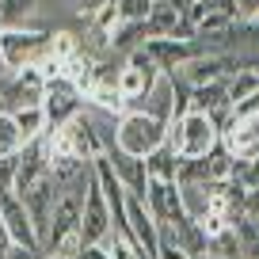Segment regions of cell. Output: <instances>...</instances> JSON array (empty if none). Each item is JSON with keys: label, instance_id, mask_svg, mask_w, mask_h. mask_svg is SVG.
Segmentation results:
<instances>
[{"label": "cell", "instance_id": "cell-1", "mask_svg": "<svg viewBox=\"0 0 259 259\" xmlns=\"http://www.w3.org/2000/svg\"><path fill=\"white\" fill-rule=\"evenodd\" d=\"M164 138H168V126H164L160 118H153V114H145V111H126V114H118L111 153H126V156L145 160L156 145H164Z\"/></svg>", "mask_w": 259, "mask_h": 259}, {"label": "cell", "instance_id": "cell-2", "mask_svg": "<svg viewBox=\"0 0 259 259\" xmlns=\"http://www.w3.org/2000/svg\"><path fill=\"white\" fill-rule=\"evenodd\" d=\"M164 141L176 149L179 160H202V156L221 141V134L213 130L210 114L187 111V114H179V118L168 122V138H164Z\"/></svg>", "mask_w": 259, "mask_h": 259}, {"label": "cell", "instance_id": "cell-3", "mask_svg": "<svg viewBox=\"0 0 259 259\" xmlns=\"http://www.w3.org/2000/svg\"><path fill=\"white\" fill-rule=\"evenodd\" d=\"M50 27H4L0 31V50H4V61L12 69H23V65H38L50 54Z\"/></svg>", "mask_w": 259, "mask_h": 259}, {"label": "cell", "instance_id": "cell-4", "mask_svg": "<svg viewBox=\"0 0 259 259\" xmlns=\"http://www.w3.org/2000/svg\"><path fill=\"white\" fill-rule=\"evenodd\" d=\"M57 194H61V183H57L50 171L19 194L23 206H27V218H31V225H34V236H38V248H42V240H46V233H50V213H54Z\"/></svg>", "mask_w": 259, "mask_h": 259}, {"label": "cell", "instance_id": "cell-5", "mask_svg": "<svg viewBox=\"0 0 259 259\" xmlns=\"http://www.w3.org/2000/svg\"><path fill=\"white\" fill-rule=\"evenodd\" d=\"M111 229H114L111 206L103 202L96 179H88V187H84V206H80V229H76V240H80V244H99Z\"/></svg>", "mask_w": 259, "mask_h": 259}, {"label": "cell", "instance_id": "cell-6", "mask_svg": "<svg viewBox=\"0 0 259 259\" xmlns=\"http://www.w3.org/2000/svg\"><path fill=\"white\" fill-rule=\"evenodd\" d=\"M46 96V80L34 65H23V69H12L4 80H0V99H8L12 107H34Z\"/></svg>", "mask_w": 259, "mask_h": 259}, {"label": "cell", "instance_id": "cell-7", "mask_svg": "<svg viewBox=\"0 0 259 259\" xmlns=\"http://www.w3.org/2000/svg\"><path fill=\"white\" fill-rule=\"evenodd\" d=\"M145 206H149V213L156 218V225L179 229V225L187 221V213H183V198H179V183H164V179H149V191H145Z\"/></svg>", "mask_w": 259, "mask_h": 259}, {"label": "cell", "instance_id": "cell-8", "mask_svg": "<svg viewBox=\"0 0 259 259\" xmlns=\"http://www.w3.org/2000/svg\"><path fill=\"white\" fill-rule=\"evenodd\" d=\"M84 107V99L76 96V88L69 80H50L46 84V96H42V114H46V130H61L65 122L73 118L76 111Z\"/></svg>", "mask_w": 259, "mask_h": 259}, {"label": "cell", "instance_id": "cell-9", "mask_svg": "<svg viewBox=\"0 0 259 259\" xmlns=\"http://www.w3.org/2000/svg\"><path fill=\"white\" fill-rule=\"evenodd\" d=\"M221 145L229 149L233 164H248L259 156V114L251 118H233V126L221 134Z\"/></svg>", "mask_w": 259, "mask_h": 259}, {"label": "cell", "instance_id": "cell-10", "mask_svg": "<svg viewBox=\"0 0 259 259\" xmlns=\"http://www.w3.org/2000/svg\"><path fill=\"white\" fill-rule=\"evenodd\" d=\"M141 50L156 61L160 73H176L183 61H191V57L202 54V50L194 46V38H145V42H141Z\"/></svg>", "mask_w": 259, "mask_h": 259}, {"label": "cell", "instance_id": "cell-11", "mask_svg": "<svg viewBox=\"0 0 259 259\" xmlns=\"http://www.w3.org/2000/svg\"><path fill=\"white\" fill-rule=\"evenodd\" d=\"M0 221L8 225V233H12V240H16V244L38 251V236H34V225H31V218H27V206H23L19 194L0 191Z\"/></svg>", "mask_w": 259, "mask_h": 259}, {"label": "cell", "instance_id": "cell-12", "mask_svg": "<svg viewBox=\"0 0 259 259\" xmlns=\"http://www.w3.org/2000/svg\"><path fill=\"white\" fill-rule=\"evenodd\" d=\"M50 171V160H46V145L38 141H27L16 156V183H12V194H23L31 183H38L42 176Z\"/></svg>", "mask_w": 259, "mask_h": 259}, {"label": "cell", "instance_id": "cell-13", "mask_svg": "<svg viewBox=\"0 0 259 259\" xmlns=\"http://www.w3.org/2000/svg\"><path fill=\"white\" fill-rule=\"evenodd\" d=\"M126 229L149 255L156 251V244H160V225H156V218L149 213V206L141 202V198H130V194H126Z\"/></svg>", "mask_w": 259, "mask_h": 259}, {"label": "cell", "instance_id": "cell-14", "mask_svg": "<svg viewBox=\"0 0 259 259\" xmlns=\"http://www.w3.org/2000/svg\"><path fill=\"white\" fill-rule=\"evenodd\" d=\"M145 38H191V27L183 23V12H176L168 0H156L145 19Z\"/></svg>", "mask_w": 259, "mask_h": 259}, {"label": "cell", "instance_id": "cell-15", "mask_svg": "<svg viewBox=\"0 0 259 259\" xmlns=\"http://www.w3.org/2000/svg\"><path fill=\"white\" fill-rule=\"evenodd\" d=\"M138 111L153 114V118H160L164 126H168V122L176 118V76H171V73H160V76H156V84L149 88V96L141 99Z\"/></svg>", "mask_w": 259, "mask_h": 259}, {"label": "cell", "instance_id": "cell-16", "mask_svg": "<svg viewBox=\"0 0 259 259\" xmlns=\"http://www.w3.org/2000/svg\"><path fill=\"white\" fill-rule=\"evenodd\" d=\"M107 160H111L114 176H118V183L126 187L130 198H141V202H145V191H149L145 160H138V156H126V153H107Z\"/></svg>", "mask_w": 259, "mask_h": 259}, {"label": "cell", "instance_id": "cell-17", "mask_svg": "<svg viewBox=\"0 0 259 259\" xmlns=\"http://www.w3.org/2000/svg\"><path fill=\"white\" fill-rule=\"evenodd\" d=\"M229 107H233V99H229V84L225 80H210V84L191 88V111L218 114V111H229Z\"/></svg>", "mask_w": 259, "mask_h": 259}, {"label": "cell", "instance_id": "cell-18", "mask_svg": "<svg viewBox=\"0 0 259 259\" xmlns=\"http://www.w3.org/2000/svg\"><path fill=\"white\" fill-rule=\"evenodd\" d=\"M92 69H96V61H92L88 54H73V57H65L61 61V80H69L76 88V96H88V88H92Z\"/></svg>", "mask_w": 259, "mask_h": 259}, {"label": "cell", "instance_id": "cell-19", "mask_svg": "<svg viewBox=\"0 0 259 259\" xmlns=\"http://www.w3.org/2000/svg\"><path fill=\"white\" fill-rule=\"evenodd\" d=\"M176 171H179V156L176 149L164 141V145H156L153 153L145 156V176L149 179H164V183H176Z\"/></svg>", "mask_w": 259, "mask_h": 259}, {"label": "cell", "instance_id": "cell-20", "mask_svg": "<svg viewBox=\"0 0 259 259\" xmlns=\"http://www.w3.org/2000/svg\"><path fill=\"white\" fill-rule=\"evenodd\" d=\"M12 118H16V130H19V141H38L46 134V114H42V103L34 107H12Z\"/></svg>", "mask_w": 259, "mask_h": 259}, {"label": "cell", "instance_id": "cell-21", "mask_svg": "<svg viewBox=\"0 0 259 259\" xmlns=\"http://www.w3.org/2000/svg\"><path fill=\"white\" fill-rule=\"evenodd\" d=\"M176 244H179V248H183L191 259L210 255V236H206L202 229H198V221H191V218H187L183 225L176 229Z\"/></svg>", "mask_w": 259, "mask_h": 259}, {"label": "cell", "instance_id": "cell-22", "mask_svg": "<svg viewBox=\"0 0 259 259\" xmlns=\"http://www.w3.org/2000/svg\"><path fill=\"white\" fill-rule=\"evenodd\" d=\"M179 198H183V213L198 221L210 210V183H179Z\"/></svg>", "mask_w": 259, "mask_h": 259}, {"label": "cell", "instance_id": "cell-23", "mask_svg": "<svg viewBox=\"0 0 259 259\" xmlns=\"http://www.w3.org/2000/svg\"><path fill=\"white\" fill-rule=\"evenodd\" d=\"M202 164H206V183H225V179H233V168H236L229 149L221 145V141L202 156Z\"/></svg>", "mask_w": 259, "mask_h": 259}, {"label": "cell", "instance_id": "cell-24", "mask_svg": "<svg viewBox=\"0 0 259 259\" xmlns=\"http://www.w3.org/2000/svg\"><path fill=\"white\" fill-rule=\"evenodd\" d=\"M210 255H213V259H244L240 233H236L233 225H229V229H221V233L210 240Z\"/></svg>", "mask_w": 259, "mask_h": 259}, {"label": "cell", "instance_id": "cell-25", "mask_svg": "<svg viewBox=\"0 0 259 259\" xmlns=\"http://www.w3.org/2000/svg\"><path fill=\"white\" fill-rule=\"evenodd\" d=\"M19 149H23V141H19L16 118H12V111L0 107V156H16Z\"/></svg>", "mask_w": 259, "mask_h": 259}, {"label": "cell", "instance_id": "cell-26", "mask_svg": "<svg viewBox=\"0 0 259 259\" xmlns=\"http://www.w3.org/2000/svg\"><path fill=\"white\" fill-rule=\"evenodd\" d=\"M80 54V38H76L73 31H57L50 34V57H57V61H65V57Z\"/></svg>", "mask_w": 259, "mask_h": 259}, {"label": "cell", "instance_id": "cell-27", "mask_svg": "<svg viewBox=\"0 0 259 259\" xmlns=\"http://www.w3.org/2000/svg\"><path fill=\"white\" fill-rule=\"evenodd\" d=\"M118 4V19L122 23H145L153 12V0H114Z\"/></svg>", "mask_w": 259, "mask_h": 259}, {"label": "cell", "instance_id": "cell-28", "mask_svg": "<svg viewBox=\"0 0 259 259\" xmlns=\"http://www.w3.org/2000/svg\"><path fill=\"white\" fill-rule=\"evenodd\" d=\"M233 179L244 187V191L259 187V156H255V160H248V164H236V168H233Z\"/></svg>", "mask_w": 259, "mask_h": 259}, {"label": "cell", "instance_id": "cell-29", "mask_svg": "<svg viewBox=\"0 0 259 259\" xmlns=\"http://www.w3.org/2000/svg\"><path fill=\"white\" fill-rule=\"evenodd\" d=\"M198 229H202V233L213 240V236H218L221 229H229V221L221 218V213H213V210H210V213H202V218H198Z\"/></svg>", "mask_w": 259, "mask_h": 259}, {"label": "cell", "instance_id": "cell-30", "mask_svg": "<svg viewBox=\"0 0 259 259\" xmlns=\"http://www.w3.org/2000/svg\"><path fill=\"white\" fill-rule=\"evenodd\" d=\"M16 156H0V191H12V183H16Z\"/></svg>", "mask_w": 259, "mask_h": 259}, {"label": "cell", "instance_id": "cell-31", "mask_svg": "<svg viewBox=\"0 0 259 259\" xmlns=\"http://www.w3.org/2000/svg\"><path fill=\"white\" fill-rule=\"evenodd\" d=\"M69 259H111V255H107L103 244H80V248H76Z\"/></svg>", "mask_w": 259, "mask_h": 259}, {"label": "cell", "instance_id": "cell-32", "mask_svg": "<svg viewBox=\"0 0 259 259\" xmlns=\"http://www.w3.org/2000/svg\"><path fill=\"white\" fill-rule=\"evenodd\" d=\"M236 19H259V0H233Z\"/></svg>", "mask_w": 259, "mask_h": 259}, {"label": "cell", "instance_id": "cell-33", "mask_svg": "<svg viewBox=\"0 0 259 259\" xmlns=\"http://www.w3.org/2000/svg\"><path fill=\"white\" fill-rule=\"evenodd\" d=\"M244 213H248L251 221H259V187L248 191V198H244Z\"/></svg>", "mask_w": 259, "mask_h": 259}, {"label": "cell", "instance_id": "cell-34", "mask_svg": "<svg viewBox=\"0 0 259 259\" xmlns=\"http://www.w3.org/2000/svg\"><path fill=\"white\" fill-rule=\"evenodd\" d=\"M168 4H171V8H176V12H187V8H191V4H194V0H168Z\"/></svg>", "mask_w": 259, "mask_h": 259}, {"label": "cell", "instance_id": "cell-35", "mask_svg": "<svg viewBox=\"0 0 259 259\" xmlns=\"http://www.w3.org/2000/svg\"><path fill=\"white\" fill-rule=\"evenodd\" d=\"M8 76V61H4V50H0V80Z\"/></svg>", "mask_w": 259, "mask_h": 259}, {"label": "cell", "instance_id": "cell-36", "mask_svg": "<svg viewBox=\"0 0 259 259\" xmlns=\"http://www.w3.org/2000/svg\"><path fill=\"white\" fill-rule=\"evenodd\" d=\"M42 259H69L65 251H50V255H42Z\"/></svg>", "mask_w": 259, "mask_h": 259}, {"label": "cell", "instance_id": "cell-37", "mask_svg": "<svg viewBox=\"0 0 259 259\" xmlns=\"http://www.w3.org/2000/svg\"><path fill=\"white\" fill-rule=\"evenodd\" d=\"M138 259H153V255H149V251H145V248H141V251H138Z\"/></svg>", "mask_w": 259, "mask_h": 259}, {"label": "cell", "instance_id": "cell-38", "mask_svg": "<svg viewBox=\"0 0 259 259\" xmlns=\"http://www.w3.org/2000/svg\"><path fill=\"white\" fill-rule=\"evenodd\" d=\"M202 259H213V255H202Z\"/></svg>", "mask_w": 259, "mask_h": 259}, {"label": "cell", "instance_id": "cell-39", "mask_svg": "<svg viewBox=\"0 0 259 259\" xmlns=\"http://www.w3.org/2000/svg\"><path fill=\"white\" fill-rule=\"evenodd\" d=\"M153 4H156V0H153Z\"/></svg>", "mask_w": 259, "mask_h": 259}]
</instances>
